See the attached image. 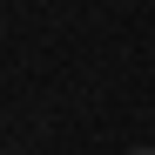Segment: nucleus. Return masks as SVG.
I'll use <instances>...</instances> for the list:
<instances>
[{
  "mask_svg": "<svg viewBox=\"0 0 155 155\" xmlns=\"http://www.w3.org/2000/svg\"><path fill=\"white\" fill-rule=\"evenodd\" d=\"M128 155H155V148H128Z\"/></svg>",
  "mask_w": 155,
  "mask_h": 155,
  "instance_id": "obj_1",
  "label": "nucleus"
}]
</instances>
